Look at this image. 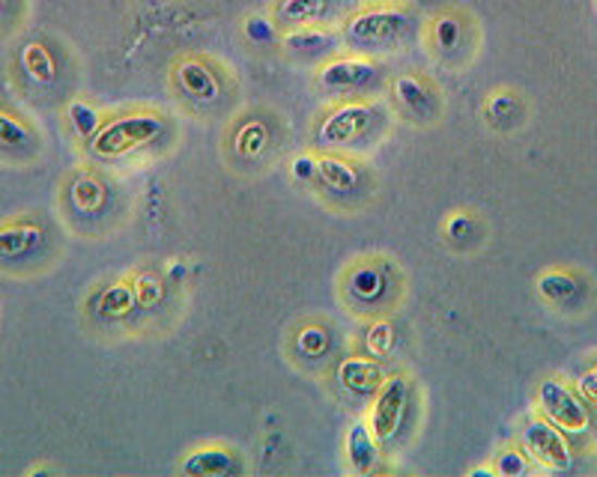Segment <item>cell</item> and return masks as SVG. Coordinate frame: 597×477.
Segmentation results:
<instances>
[{
	"mask_svg": "<svg viewBox=\"0 0 597 477\" xmlns=\"http://www.w3.org/2000/svg\"><path fill=\"white\" fill-rule=\"evenodd\" d=\"M66 120H70L72 132H75L81 140H93L96 132L102 129V117H99V111L87 102H70V108H66Z\"/></svg>",
	"mask_w": 597,
	"mask_h": 477,
	"instance_id": "4316f807",
	"label": "cell"
},
{
	"mask_svg": "<svg viewBox=\"0 0 597 477\" xmlns=\"http://www.w3.org/2000/svg\"><path fill=\"white\" fill-rule=\"evenodd\" d=\"M185 274H188V266H185V262H171V266H168V278H171V281H183Z\"/></svg>",
	"mask_w": 597,
	"mask_h": 477,
	"instance_id": "e575fe53",
	"label": "cell"
},
{
	"mask_svg": "<svg viewBox=\"0 0 597 477\" xmlns=\"http://www.w3.org/2000/svg\"><path fill=\"white\" fill-rule=\"evenodd\" d=\"M22 69L27 72V78L36 81V84H51L58 78V66H54V58L42 42H27L22 48Z\"/></svg>",
	"mask_w": 597,
	"mask_h": 477,
	"instance_id": "cb8c5ba5",
	"label": "cell"
},
{
	"mask_svg": "<svg viewBox=\"0 0 597 477\" xmlns=\"http://www.w3.org/2000/svg\"><path fill=\"white\" fill-rule=\"evenodd\" d=\"M338 0H276L269 19L281 34L298 30V27H317V24H329Z\"/></svg>",
	"mask_w": 597,
	"mask_h": 477,
	"instance_id": "4fadbf2b",
	"label": "cell"
},
{
	"mask_svg": "<svg viewBox=\"0 0 597 477\" xmlns=\"http://www.w3.org/2000/svg\"><path fill=\"white\" fill-rule=\"evenodd\" d=\"M535 290H538V296L544 298L547 305L568 307L580 293H583V281H580L574 272H568V269H547V272L538 274Z\"/></svg>",
	"mask_w": 597,
	"mask_h": 477,
	"instance_id": "d6986e66",
	"label": "cell"
},
{
	"mask_svg": "<svg viewBox=\"0 0 597 477\" xmlns=\"http://www.w3.org/2000/svg\"><path fill=\"white\" fill-rule=\"evenodd\" d=\"M538 412L564 436H583L592 430L588 400L580 397V391H574L559 376H550L538 386Z\"/></svg>",
	"mask_w": 597,
	"mask_h": 477,
	"instance_id": "ba28073f",
	"label": "cell"
},
{
	"mask_svg": "<svg viewBox=\"0 0 597 477\" xmlns=\"http://www.w3.org/2000/svg\"><path fill=\"white\" fill-rule=\"evenodd\" d=\"M338 34L346 51L379 58L410 46V39L422 34V22L406 0H362L341 19Z\"/></svg>",
	"mask_w": 597,
	"mask_h": 477,
	"instance_id": "6da1fadb",
	"label": "cell"
},
{
	"mask_svg": "<svg viewBox=\"0 0 597 477\" xmlns=\"http://www.w3.org/2000/svg\"><path fill=\"white\" fill-rule=\"evenodd\" d=\"M382 84H389V78H386V66L379 63V58L356 54L346 48L314 66V87L326 102L362 99V96L377 93Z\"/></svg>",
	"mask_w": 597,
	"mask_h": 477,
	"instance_id": "3957f363",
	"label": "cell"
},
{
	"mask_svg": "<svg viewBox=\"0 0 597 477\" xmlns=\"http://www.w3.org/2000/svg\"><path fill=\"white\" fill-rule=\"evenodd\" d=\"M290 176L298 185H310L317 182V156L314 152H298L290 159Z\"/></svg>",
	"mask_w": 597,
	"mask_h": 477,
	"instance_id": "d6a6232c",
	"label": "cell"
},
{
	"mask_svg": "<svg viewBox=\"0 0 597 477\" xmlns=\"http://www.w3.org/2000/svg\"><path fill=\"white\" fill-rule=\"evenodd\" d=\"M580 394L586 400H592V403H597V364L592 370H586L583 379H580Z\"/></svg>",
	"mask_w": 597,
	"mask_h": 477,
	"instance_id": "836d02e7",
	"label": "cell"
},
{
	"mask_svg": "<svg viewBox=\"0 0 597 477\" xmlns=\"http://www.w3.org/2000/svg\"><path fill=\"white\" fill-rule=\"evenodd\" d=\"M173 96L188 108H216L224 99V69L209 58V54H183L171 63L168 72Z\"/></svg>",
	"mask_w": 597,
	"mask_h": 477,
	"instance_id": "8992f818",
	"label": "cell"
},
{
	"mask_svg": "<svg viewBox=\"0 0 597 477\" xmlns=\"http://www.w3.org/2000/svg\"><path fill=\"white\" fill-rule=\"evenodd\" d=\"M490 466H494V475L499 477H523L528 475L532 460H528V454L523 451V444H508V448H502V451L494 456Z\"/></svg>",
	"mask_w": 597,
	"mask_h": 477,
	"instance_id": "83f0119b",
	"label": "cell"
},
{
	"mask_svg": "<svg viewBox=\"0 0 597 477\" xmlns=\"http://www.w3.org/2000/svg\"><path fill=\"white\" fill-rule=\"evenodd\" d=\"M484 120L496 132H514L526 120V102L514 87H496L484 96Z\"/></svg>",
	"mask_w": 597,
	"mask_h": 477,
	"instance_id": "2e32d148",
	"label": "cell"
},
{
	"mask_svg": "<svg viewBox=\"0 0 597 477\" xmlns=\"http://www.w3.org/2000/svg\"><path fill=\"white\" fill-rule=\"evenodd\" d=\"M161 135H165V117L159 111H129L102 123L90 147L99 159H123L161 140Z\"/></svg>",
	"mask_w": 597,
	"mask_h": 477,
	"instance_id": "5b68a950",
	"label": "cell"
},
{
	"mask_svg": "<svg viewBox=\"0 0 597 477\" xmlns=\"http://www.w3.org/2000/svg\"><path fill=\"white\" fill-rule=\"evenodd\" d=\"M346 463H350V472L353 475H370L377 468L379 460V442L377 436L370 432L368 420H356L350 430H346Z\"/></svg>",
	"mask_w": 597,
	"mask_h": 477,
	"instance_id": "ac0fdd59",
	"label": "cell"
},
{
	"mask_svg": "<svg viewBox=\"0 0 597 477\" xmlns=\"http://www.w3.org/2000/svg\"><path fill=\"white\" fill-rule=\"evenodd\" d=\"M132 290H135L138 307H156L161 302V281L156 274H135V278H132Z\"/></svg>",
	"mask_w": 597,
	"mask_h": 477,
	"instance_id": "4dcf8cb0",
	"label": "cell"
},
{
	"mask_svg": "<svg viewBox=\"0 0 597 477\" xmlns=\"http://www.w3.org/2000/svg\"><path fill=\"white\" fill-rule=\"evenodd\" d=\"M334 379L350 397H374L386 374L379 367V358H374V355H350L338 364Z\"/></svg>",
	"mask_w": 597,
	"mask_h": 477,
	"instance_id": "9a60e30c",
	"label": "cell"
},
{
	"mask_svg": "<svg viewBox=\"0 0 597 477\" xmlns=\"http://www.w3.org/2000/svg\"><path fill=\"white\" fill-rule=\"evenodd\" d=\"M382 123V111L374 96L362 99H344V102H329L320 120L310 132V147L317 152H344Z\"/></svg>",
	"mask_w": 597,
	"mask_h": 477,
	"instance_id": "277c9868",
	"label": "cell"
},
{
	"mask_svg": "<svg viewBox=\"0 0 597 477\" xmlns=\"http://www.w3.org/2000/svg\"><path fill=\"white\" fill-rule=\"evenodd\" d=\"M406 406H410V379L386 376L368 412V427L379 444L394 442V436L401 432L403 418H406Z\"/></svg>",
	"mask_w": 597,
	"mask_h": 477,
	"instance_id": "9c48e42d",
	"label": "cell"
},
{
	"mask_svg": "<svg viewBox=\"0 0 597 477\" xmlns=\"http://www.w3.org/2000/svg\"><path fill=\"white\" fill-rule=\"evenodd\" d=\"M523 451L532 460V466L544 468V472H568L571 463H574V454H571V444L564 439V432L544 418H535L526 424Z\"/></svg>",
	"mask_w": 597,
	"mask_h": 477,
	"instance_id": "30bf717a",
	"label": "cell"
},
{
	"mask_svg": "<svg viewBox=\"0 0 597 477\" xmlns=\"http://www.w3.org/2000/svg\"><path fill=\"white\" fill-rule=\"evenodd\" d=\"M365 346H368V355H374V358H386L394 350V326L389 319H370L368 331H365Z\"/></svg>",
	"mask_w": 597,
	"mask_h": 477,
	"instance_id": "f1b7e54d",
	"label": "cell"
},
{
	"mask_svg": "<svg viewBox=\"0 0 597 477\" xmlns=\"http://www.w3.org/2000/svg\"><path fill=\"white\" fill-rule=\"evenodd\" d=\"M266 147H269V125H266L264 120H257V117L245 120V123L240 125V132L233 135V149H236V156L245 161L257 159Z\"/></svg>",
	"mask_w": 597,
	"mask_h": 477,
	"instance_id": "603a6c76",
	"label": "cell"
},
{
	"mask_svg": "<svg viewBox=\"0 0 597 477\" xmlns=\"http://www.w3.org/2000/svg\"><path fill=\"white\" fill-rule=\"evenodd\" d=\"M317 182L329 194L350 197V194L362 192L365 173H362L356 161L344 159L341 152H320L317 156Z\"/></svg>",
	"mask_w": 597,
	"mask_h": 477,
	"instance_id": "5bb4252c",
	"label": "cell"
},
{
	"mask_svg": "<svg viewBox=\"0 0 597 477\" xmlns=\"http://www.w3.org/2000/svg\"><path fill=\"white\" fill-rule=\"evenodd\" d=\"M389 96L391 105H398V111L415 125H434L446 114V96L425 72H401L389 78Z\"/></svg>",
	"mask_w": 597,
	"mask_h": 477,
	"instance_id": "52a82bcc",
	"label": "cell"
},
{
	"mask_svg": "<svg viewBox=\"0 0 597 477\" xmlns=\"http://www.w3.org/2000/svg\"><path fill=\"white\" fill-rule=\"evenodd\" d=\"M442 233H446L448 245H454L458 250H470L482 242L484 228L475 212H451L442 224Z\"/></svg>",
	"mask_w": 597,
	"mask_h": 477,
	"instance_id": "44dd1931",
	"label": "cell"
},
{
	"mask_svg": "<svg viewBox=\"0 0 597 477\" xmlns=\"http://www.w3.org/2000/svg\"><path fill=\"white\" fill-rule=\"evenodd\" d=\"M72 194V204L78 212H87V216H96V212H102L105 200H108V192H105V185L96 176H78L75 185L70 188Z\"/></svg>",
	"mask_w": 597,
	"mask_h": 477,
	"instance_id": "484cf974",
	"label": "cell"
},
{
	"mask_svg": "<svg viewBox=\"0 0 597 477\" xmlns=\"http://www.w3.org/2000/svg\"><path fill=\"white\" fill-rule=\"evenodd\" d=\"M278 36H281V30L272 24L269 15H266V19H248V22H245V39H248L252 46H278Z\"/></svg>",
	"mask_w": 597,
	"mask_h": 477,
	"instance_id": "1f68e13d",
	"label": "cell"
},
{
	"mask_svg": "<svg viewBox=\"0 0 597 477\" xmlns=\"http://www.w3.org/2000/svg\"><path fill=\"white\" fill-rule=\"evenodd\" d=\"M31 144H34L31 129L19 117L0 111V147H31Z\"/></svg>",
	"mask_w": 597,
	"mask_h": 477,
	"instance_id": "f546056e",
	"label": "cell"
},
{
	"mask_svg": "<svg viewBox=\"0 0 597 477\" xmlns=\"http://www.w3.org/2000/svg\"><path fill=\"white\" fill-rule=\"evenodd\" d=\"M346 298L358 307H377L389 296V272L379 260L353 262L344 274Z\"/></svg>",
	"mask_w": 597,
	"mask_h": 477,
	"instance_id": "7c38bea8",
	"label": "cell"
},
{
	"mask_svg": "<svg viewBox=\"0 0 597 477\" xmlns=\"http://www.w3.org/2000/svg\"><path fill=\"white\" fill-rule=\"evenodd\" d=\"M293 341H296V355H302V362H322L332 350V334L326 326H317V322L296 329Z\"/></svg>",
	"mask_w": 597,
	"mask_h": 477,
	"instance_id": "7402d4cb",
	"label": "cell"
},
{
	"mask_svg": "<svg viewBox=\"0 0 597 477\" xmlns=\"http://www.w3.org/2000/svg\"><path fill=\"white\" fill-rule=\"evenodd\" d=\"M10 10V0H0V15Z\"/></svg>",
	"mask_w": 597,
	"mask_h": 477,
	"instance_id": "d590c367",
	"label": "cell"
},
{
	"mask_svg": "<svg viewBox=\"0 0 597 477\" xmlns=\"http://www.w3.org/2000/svg\"><path fill=\"white\" fill-rule=\"evenodd\" d=\"M422 42H425L427 58L437 66L466 69L478 54L482 46V27L475 22V15L463 7H446L437 10L430 19L422 22Z\"/></svg>",
	"mask_w": 597,
	"mask_h": 477,
	"instance_id": "7a4b0ae2",
	"label": "cell"
},
{
	"mask_svg": "<svg viewBox=\"0 0 597 477\" xmlns=\"http://www.w3.org/2000/svg\"><path fill=\"white\" fill-rule=\"evenodd\" d=\"M180 472L192 477H228L240 475L242 466L240 456L224 444H204V448H195L192 454L185 456Z\"/></svg>",
	"mask_w": 597,
	"mask_h": 477,
	"instance_id": "e0dca14e",
	"label": "cell"
},
{
	"mask_svg": "<svg viewBox=\"0 0 597 477\" xmlns=\"http://www.w3.org/2000/svg\"><path fill=\"white\" fill-rule=\"evenodd\" d=\"M138 307V298H135V290L132 284H114L105 290L99 302H96V310L102 319H123L129 317L132 310Z\"/></svg>",
	"mask_w": 597,
	"mask_h": 477,
	"instance_id": "d4e9b609",
	"label": "cell"
},
{
	"mask_svg": "<svg viewBox=\"0 0 597 477\" xmlns=\"http://www.w3.org/2000/svg\"><path fill=\"white\" fill-rule=\"evenodd\" d=\"M278 48L288 58L298 60V63H322L326 58L338 54L344 42L338 34V24H317V27H298V30H288L278 36Z\"/></svg>",
	"mask_w": 597,
	"mask_h": 477,
	"instance_id": "8fae6325",
	"label": "cell"
},
{
	"mask_svg": "<svg viewBox=\"0 0 597 477\" xmlns=\"http://www.w3.org/2000/svg\"><path fill=\"white\" fill-rule=\"evenodd\" d=\"M42 245V230L27 221H12L0 228V260H22Z\"/></svg>",
	"mask_w": 597,
	"mask_h": 477,
	"instance_id": "ffe728a7",
	"label": "cell"
}]
</instances>
